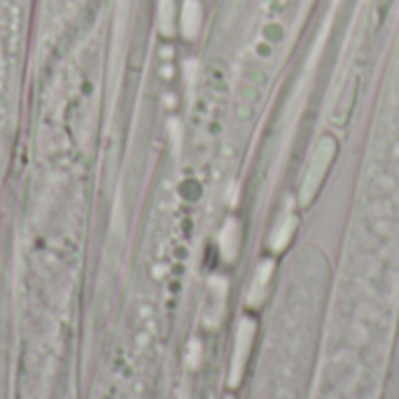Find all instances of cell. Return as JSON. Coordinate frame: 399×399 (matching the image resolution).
I'll use <instances>...</instances> for the list:
<instances>
[{
  "mask_svg": "<svg viewBox=\"0 0 399 399\" xmlns=\"http://www.w3.org/2000/svg\"><path fill=\"white\" fill-rule=\"evenodd\" d=\"M273 273V264L271 262H262L260 269L252 275V283L248 290V304L250 306H262L264 299L269 295V280H271Z\"/></svg>",
  "mask_w": 399,
  "mask_h": 399,
  "instance_id": "obj_3",
  "label": "cell"
},
{
  "mask_svg": "<svg viewBox=\"0 0 399 399\" xmlns=\"http://www.w3.org/2000/svg\"><path fill=\"white\" fill-rule=\"evenodd\" d=\"M299 225V220H297V215L295 213H287L283 215V220L275 225L273 229V233H271V248L275 252H280V250H285L287 248V243L292 240V236H295V229Z\"/></svg>",
  "mask_w": 399,
  "mask_h": 399,
  "instance_id": "obj_4",
  "label": "cell"
},
{
  "mask_svg": "<svg viewBox=\"0 0 399 399\" xmlns=\"http://www.w3.org/2000/svg\"><path fill=\"white\" fill-rule=\"evenodd\" d=\"M252 339H255V322L250 318H243L236 332V348H233L231 357V372H229V383L231 385H238L240 378H243L245 365H248V357L252 350Z\"/></svg>",
  "mask_w": 399,
  "mask_h": 399,
  "instance_id": "obj_2",
  "label": "cell"
},
{
  "mask_svg": "<svg viewBox=\"0 0 399 399\" xmlns=\"http://www.w3.org/2000/svg\"><path fill=\"white\" fill-rule=\"evenodd\" d=\"M236 248H238V225L231 220L227 222L225 231H222V252H225V257L231 260L236 255Z\"/></svg>",
  "mask_w": 399,
  "mask_h": 399,
  "instance_id": "obj_5",
  "label": "cell"
},
{
  "mask_svg": "<svg viewBox=\"0 0 399 399\" xmlns=\"http://www.w3.org/2000/svg\"><path fill=\"white\" fill-rule=\"evenodd\" d=\"M339 143L334 136H322L313 148V157H310L306 173H304L301 187H299V203L310 205L318 196L322 183H325L327 173H330L334 159H337Z\"/></svg>",
  "mask_w": 399,
  "mask_h": 399,
  "instance_id": "obj_1",
  "label": "cell"
}]
</instances>
